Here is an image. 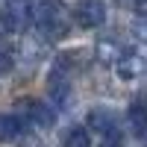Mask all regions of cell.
Segmentation results:
<instances>
[{"instance_id":"cell-9","label":"cell","mask_w":147,"mask_h":147,"mask_svg":"<svg viewBox=\"0 0 147 147\" xmlns=\"http://www.w3.org/2000/svg\"><path fill=\"white\" fill-rule=\"evenodd\" d=\"M65 147H91V136H88V127H71L62 138Z\"/></svg>"},{"instance_id":"cell-7","label":"cell","mask_w":147,"mask_h":147,"mask_svg":"<svg viewBox=\"0 0 147 147\" xmlns=\"http://www.w3.org/2000/svg\"><path fill=\"white\" fill-rule=\"evenodd\" d=\"M88 127L97 129V136H103L106 129H115L121 124H118V115L115 112H109V109H94V112L88 115Z\"/></svg>"},{"instance_id":"cell-6","label":"cell","mask_w":147,"mask_h":147,"mask_svg":"<svg viewBox=\"0 0 147 147\" xmlns=\"http://www.w3.org/2000/svg\"><path fill=\"white\" fill-rule=\"evenodd\" d=\"M21 129H24V121H21L18 115H0V144L18 141Z\"/></svg>"},{"instance_id":"cell-4","label":"cell","mask_w":147,"mask_h":147,"mask_svg":"<svg viewBox=\"0 0 147 147\" xmlns=\"http://www.w3.org/2000/svg\"><path fill=\"white\" fill-rule=\"evenodd\" d=\"M127 124L136 136H147V94H138L127 109Z\"/></svg>"},{"instance_id":"cell-1","label":"cell","mask_w":147,"mask_h":147,"mask_svg":"<svg viewBox=\"0 0 147 147\" xmlns=\"http://www.w3.org/2000/svg\"><path fill=\"white\" fill-rule=\"evenodd\" d=\"M32 21H35V30H38L47 41H59V38H65L68 30H71V9L62 0H47V3H41L32 12Z\"/></svg>"},{"instance_id":"cell-13","label":"cell","mask_w":147,"mask_h":147,"mask_svg":"<svg viewBox=\"0 0 147 147\" xmlns=\"http://www.w3.org/2000/svg\"><path fill=\"white\" fill-rule=\"evenodd\" d=\"M6 3H9V6H24L27 0H6Z\"/></svg>"},{"instance_id":"cell-8","label":"cell","mask_w":147,"mask_h":147,"mask_svg":"<svg viewBox=\"0 0 147 147\" xmlns=\"http://www.w3.org/2000/svg\"><path fill=\"white\" fill-rule=\"evenodd\" d=\"M124 53H127V50H124L115 38H100V41H97V59H100L103 65L121 62V56H124Z\"/></svg>"},{"instance_id":"cell-5","label":"cell","mask_w":147,"mask_h":147,"mask_svg":"<svg viewBox=\"0 0 147 147\" xmlns=\"http://www.w3.org/2000/svg\"><path fill=\"white\" fill-rule=\"evenodd\" d=\"M144 68H147L144 59H141L138 53L127 50L124 56H121V62H118V77H121V80H136V77L144 74Z\"/></svg>"},{"instance_id":"cell-12","label":"cell","mask_w":147,"mask_h":147,"mask_svg":"<svg viewBox=\"0 0 147 147\" xmlns=\"http://www.w3.org/2000/svg\"><path fill=\"white\" fill-rule=\"evenodd\" d=\"M118 6H127V9H136V12H144L147 0H115Z\"/></svg>"},{"instance_id":"cell-3","label":"cell","mask_w":147,"mask_h":147,"mask_svg":"<svg viewBox=\"0 0 147 147\" xmlns=\"http://www.w3.org/2000/svg\"><path fill=\"white\" fill-rule=\"evenodd\" d=\"M74 21L82 30H97L106 24V0H80L74 9Z\"/></svg>"},{"instance_id":"cell-10","label":"cell","mask_w":147,"mask_h":147,"mask_svg":"<svg viewBox=\"0 0 147 147\" xmlns=\"http://www.w3.org/2000/svg\"><path fill=\"white\" fill-rule=\"evenodd\" d=\"M97 147H124V132H121V127L106 129L100 136V144H97Z\"/></svg>"},{"instance_id":"cell-2","label":"cell","mask_w":147,"mask_h":147,"mask_svg":"<svg viewBox=\"0 0 147 147\" xmlns=\"http://www.w3.org/2000/svg\"><path fill=\"white\" fill-rule=\"evenodd\" d=\"M18 115H24V124L32 129H50L56 112L41 100H18Z\"/></svg>"},{"instance_id":"cell-11","label":"cell","mask_w":147,"mask_h":147,"mask_svg":"<svg viewBox=\"0 0 147 147\" xmlns=\"http://www.w3.org/2000/svg\"><path fill=\"white\" fill-rule=\"evenodd\" d=\"M12 65H15V56H12V50H9V47H3V44H0V74L12 71Z\"/></svg>"}]
</instances>
